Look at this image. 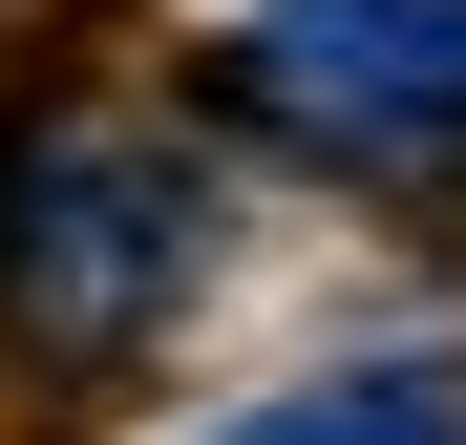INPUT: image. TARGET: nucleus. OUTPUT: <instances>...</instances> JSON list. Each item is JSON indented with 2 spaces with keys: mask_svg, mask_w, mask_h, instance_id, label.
Wrapping results in <instances>:
<instances>
[{
  "mask_svg": "<svg viewBox=\"0 0 466 445\" xmlns=\"http://www.w3.org/2000/svg\"><path fill=\"white\" fill-rule=\"evenodd\" d=\"M191 276H212V170L191 148H127V127H22L0 148V319L43 360L148 339Z\"/></svg>",
  "mask_w": 466,
  "mask_h": 445,
  "instance_id": "nucleus-1",
  "label": "nucleus"
},
{
  "mask_svg": "<svg viewBox=\"0 0 466 445\" xmlns=\"http://www.w3.org/2000/svg\"><path fill=\"white\" fill-rule=\"evenodd\" d=\"M255 106L339 170H466V0H255Z\"/></svg>",
  "mask_w": 466,
  "mask_h": 445,
  "instance_id": "nucleus-2",
  "label": "nucleus"
},
{
  "mask_svg": "<svg viewBox=\"0 0 466 445\" xmlns=\"http://www.w3.org/2000/svg\"><path fill=\"white\" fill-rule=\"evenodd\" d=\"M212 445H466V382H424V360H360V382H297V403L212 424Z\"/></svg>",
  "mask_w": 466,
  "mask_h": 445,
  "instance_id": "nucleus-3",
  "label": "nucleus"
}]
</instances>
